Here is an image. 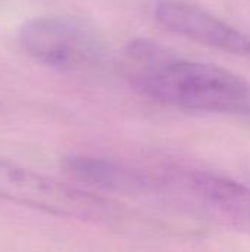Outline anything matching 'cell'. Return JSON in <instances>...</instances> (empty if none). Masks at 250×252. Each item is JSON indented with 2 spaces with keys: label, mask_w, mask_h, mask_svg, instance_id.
Here are the masks:
<instances>
[{
  "label": "cell",
  "mask_w": 250,
  "mask_h": 252,
  "mask_svg": "<svg viewBox=\"0 0 250 252\" xmlns=\"http://www.w3.org/2000/svg\"><path fill=\"white\" fill-rule=\"evenodd\" d=\"M130 80L146 97L177 109L222 114H250V84L240 75L178 56L174 50L156 63L130 65Z\"/></svg>",
  "instance_id": "cell-1"
},
{
  "label": "cell",
  "mask_w": 250,
  "mask_h": 252,
  "mask_svg": "<svg viewBox=\"0 0 250 252\" xmlns=\"http://www.w3.org/2000/svg\"><path fill=\"white\" fill-rule=\"evenodd\" d=\"M19 44L32 61L62 72L91 68L105 56V44L90 27L62 16L27 21L19 31Z\"/></svg>",
  "instance_id": "cell-2"
},
{
  "label": "cell",
  "mask_w": 250,
  "mask_h": 252,
  "mask_svg": "<svg viewBox=\"0 0 250 252\" xmlns=\"http://www.w3.org/2000/svg\"><path fill=\"white\" fill-rule=\"evenodd\" d=\"M0 196L83 221L109 223L119 216L109 201L97 195L9 162H0Z\"/></svg>",
  "instance_id": "cell-3"
},
{
  "label": "cell",
  "mask_w": 250,
  "mask_h": 252,
  "mask_svg": "<svg viewBox=\"0 0 250 252\" xmlns=\"http://www.w3.org/2000/svg\"><path fill=\"white\" fill-rule=\"evenodd\" d=\"M158 192L175 195L217 223L250 236V186L206 171L168 173Z\"/></svg>",
  "instance_id": "cell-4"
},
{
  "label": "cell",
  "mask_w": 250,
  "mask_h": 252,
  "mask_svg": "<svg viewBox=\"0 0 250 252\" xmlns=\"http://www.w3.org/2000/svg\"><path fill=\"white\" fill-rule=\"evenodd\" d=\"M155 16L167 30L231 55L250 56V37L217 16L183 1H161Z\"/></svg>",
  "instance_id": "cell-5"
},
{
  "label": "cell",
  "mask_w": 250,
  "mask_h": 252,
  "mask_svg": "<svg viewBox=\"0 0 250 252\" xmlns=\"http://www.w3.org/2000/svg\"><path fill=\"white\" fill-rule=\"evenodd\" d=\"M63 168L74 180L99 190L121 195L153 192V177L116 161L88 155H69L63 159Z\"/></svg>",
  "instance_id": "cell-6"
}]
</instances>
